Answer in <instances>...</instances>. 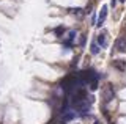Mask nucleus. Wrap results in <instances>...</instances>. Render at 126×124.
I'll return each instance as SVG.
<instances>
[{"instance_id":"f03ea898","label":"nucleus","mask_w":126,"mask_h":124,"mask_svg":"<svg viewBox=\"0 0 126 124\" xmlns=\"http://www.w3.org/2000/svg\"><path fill=\"white\" fill-rule=\"evenodd\" d=\"M96 42H98V46H101V47H107V32H106V30H102V32L98 35Z\"/></svg>"},{"instance_id":"423d86ee","label":"nucleus","mask_w":126,"mask_h":124,"mask_svg":"<svg viewBox=\"0 0 126 124\" xmlns=\"http://www.w3.org/2000/svg\"><path fill=\"white\" fill-rule=\"evenodd\" d=\"M69 14H73V16H76L77 19H82V16L85 14V11L82 8H71L69 10Z\"/></svg>"},{"instance_id":"0eeeda50","label":"nucleus","mask_w":126,"mask_h":124,"mask_svg":"<svg viewBox=\"0 0 126 124\" xmlns=\"http://www.w3.org/2000/svg\"><path fill=\"white\" fill-rule=\"evenodd\" d=\"M90 52L93 53V55H98L99 53V46H98V42H92V46H90Z\"/></svg>"},{"instance_id":"1a4fd4ad","label":"nucleus","mask_w":126,"mask_h":124,"mask_svg":"<svg viewBox=\"0 0 126 124\" xmlns=\"http://www.w3.org/2000/svg\"><path fill=\"white\" fill-rule=\"evenodd\" d=\"M79 46H80V47H84V46H85V36H84V35H82L80 39H79Z\"/></svg>"},{"instance_id":"6e6552de","label":"nucleus","mask_w":126,"mask_h":124,"mask_svg":"<svg viewBox=\"0 0 126 124\" xmlns=\"http://www.w3.org/2000/svg\"><path fill=\"white\" fill-rule=\"evenodd\" d=\"M63 32H65V28H63V27H62V25H60V27H57V28H55V30H54V33H55V35H57V36H58V38H60V36H62V35H63Z\"/></svg>"},{"instance_id":"f8f14e48","label":"nucleus","mask_w":126,"mask_h":124,"mask_svg":"<svg viewBox=\"0 0 126 124\" xmlns=\"http://www.w3.org/2000/svg\"><path fill=\"white\" fill-rule=\"evenodd\" d=\"M94 124H99V123H94Z\"/></svg>"},{"instance_id":"9b49d317","label":"nucleus","mask_w":126,"mask_h":124,"mask_svg":"<svg viewBox=\"0 0 126 124\" xmlns=\"http://www.w3.org/2000/svg\"><path fill=\"white\" fill-rule=\"evenodd\" d=\"M118 2H121V3H125V2H126V0H118Z\"/></svg>"},{"instance_id":"f257e3e1","label":"nucleus","mask_w":126,"mask_h":124,"mask_svg":"<svg viewBox=\"0 0 126 124\" xmlns=\"http://www.w3.org/2000/svg\"><path fill=\"white\" fill-rule=\"evenodd\" d=\"M113 96H115L113 87H112V85H106V87H104V90H102V100H104V104L110 102V100L113 99Z\"/></svg>"},{"instance_id":"7ed1b4c3","label":"nucleus","mask_w":126,"mask_h":124,"mask_svg":"<svg viewBox=\"0 0 126 124\" xmlns=\"http://www.w3.org/2000/svg\"><path fill=\"white\" fill-rule=\"evenodd\" d=\"M115 49L118 50V52H125V50H126V38H125V36L117 38V41H115Z\"/></svg>"},{"instance_id":"39448f33","label":"nucleus","mask_w":126,"mask_h":124,"mask_svg":"<svg viewBox=\"0 0 126 124\" xmlns=\"http://www.w3.org/2000/svg\"><path fill=\"white\" fill-rule=\"evenodd\" d=\"M112 66L115 68V69H118V71H126V61L125 60H113L112 61Z\"/></svg>"},{"instance_id":"9d476101","label":"nucleus","mask_w":126,"mask_h":124,"mask_svg":"<svg viewBox=\"0 0 126 124\" xmlns=\"http://www.w3.org/2000/svg\"><path fill=\"white\" fill-rule=\"evenodd\" d=\"M117 2H118V0H110V6H112V8H113V6L117 5Z\"/></svg>"},{"instance_id":"20e7f679","label":"nucleus","mask_w":126,"mask_h":124,"mask_svg":"<svg viewBox=\"0 0 126 124\" xmlns=\"http://www.w3.org/2000/svg\"><path fill=\"white\" fill-rule=\"evenodd\" d=\"M106 17H107V6H102V8H101V13H99V16H98V27H99V28H101V27H102V24H104V21H106Z\"/></svg>"}]
</instances>
